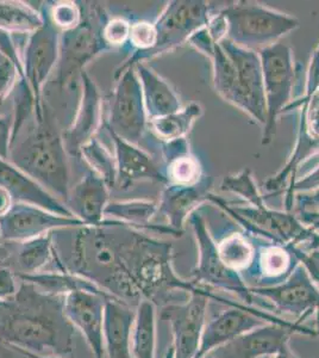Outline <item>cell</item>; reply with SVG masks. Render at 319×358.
<instances>
[{"label":"cell","mask_w":319,"mask_h":358,"mask_svg":"<svg viewBox=\"0 0 319 358\" xmlns=\"http://www.w3.org/2000/svg\"><path fill=\"white\" fill-rule=\"evenodd\" d=\"M317 324H318V330H319V310L317 312Z\"/></svg>","instance_id":"cell-50"},{"label":"cell","mask_w":319,"mask_h":358,"mask_svg":"<svg viewBox=\"0 0 319 358\" xmlns=\"http://www.w3.org/2000/svg\"><path fill=\"white\" fill-rule=\"evenodd\" d=\"M110 187L101 176L89 170L79 183L71 187L66 206L74 216L86 224L104 220V210L110 202Z\"/></svg>","instance_id":"cell-23"},{"label":"cell","mask_w":319,"mask_h":358,"mask_svg":"<svg viewBox=\"0 0 319 358\" xmlns=\"http://www.w3.org/2000/svg\"><path fill=\"white\" fill-rule=\"evenodd\" d=\"M133 67L141 82L148 121L181 110L178 94L155 69L146 62H138Z\"/></svg>","instance_id":"cell-25"},{"label":"cell","mask_w":319,"mask_h":358,"mask_svg":"<svg viewBox=\"0 0 319 358\" xmlns=\"http://www.w3.org/2000/svg\"><path fill=\"white\" fill-rule=\"evenodd\" d=\"M219 257L228 268L236 273H246L254 263L256 246L246 233L228 234L217 244Z\"/></svg>","instance_id":"cell-31"},{"label":"cell","mask_w":319,"mask_h":358,"mask_svg":"<svg viewBox=\"0 0 319 358\" xmlns=\"http://www.w3.org/2000/svg\"><path fill=\"white\" fill-rule=\"evenodd\" d=\"M263 92L266 102V122L262 127L261 145L268 146L276 135L279 117L293 102L295 67L290 45L278 42L260 49Z\"/></svg>","instance_id":"cell-7"},{"label":"cell","mask_w":319,"mask_h":358,"mask_svg":"<svg viewBox=\"0 0 319 358\" xmlns=\"http://www.w3.org/2000/svg\"><path fill=\"white\" fill-rule=\"evenodd\" d=\"M107 294L75 290L65 296V313L85 339L94 358H106L104 341V310Z\"/></svg>","instance_id":"cell-17"},{"label":"cell","mask_w":319,"mask_h":358,"mask_svg":"<svg viewBox=\"0 0 319 358\" xmlns=\"http://www.w3.org/2000/svg\"><path fill=\"white\" fill-rule=\"evenodd\" d=\"M50 236L54 258L47 271L82 277L133 308L143 301L140 280L156 238L107 217L97 224L59 228Z\"/></svg>","instance_id":"cell-1"},{"label":"cell","mask_w":319,"mask_h":358,"mask_svg":"<svg viewBox=\"0 0 319 358\" xmlns=\"http://www.w3.org/2000/svg\"><path fill=\"white\" fill-rule=\"evenodd\" d=\"M205 358H214V357H211V356H207V357Z\"/></svg>","instance_id":"cell-51"},{"label":"cell","mask_w":319,"mask_h":358,"mask_svg":"<svg viewBox=\"0 0 319 358\" xmlns=\"http://www.w3.org/2000/svg\"><path fill=\"white\" fill-rule=\"evenodd\" d=\"M226 23V40L259 52L278 43L300 27L297 17L280 13L256 1H232L219 8Z\"/></svg>","instance_id":"cell-4"},{"label":"cell","mask_w":319,"mask_h":358,"mask_svg":"<svg viewBox=\"0 0 319 358\" xmlns=\"http://www.w3.org/2000/svg\"><path fill=\"white\" fill-rule=\"evenodd\" d=\"M82 92L80 104L73 124L64 133L66 151L79 155V150L89 138L96 136L103 118V97L101 91L89 74L84 72L81 77Z\"/></svg>","instance_id":"cell-21"},{"label":"cell","mask_w":319,"mask_h":358,"mask_svg":"<svg viewBox=\"0 0 319 358\" xmlns=\"http://www.w3.org/2000/svg\"><path fill=\"white\" fill-rule=\"evenodd\" d=\"M1 265L16 276H28L47 271L53 263V243L50 233L30 241L0 244Z\"/></svg>","instance_id":"cell-22"},{"label":"cell","mask_w":319,"mask_h":358,"mask_svg":"<svg viewBox=\"0 0 319 358\" xmlns=\"http://www.w3.org/2000/svg\"><path fill=\"white\" fill-rule=\"evenodd\" d=\"M158 202L149 200L110 201L104 210V217L123 221L138 229L163 233L179 238L168 224H153L151 220L158 213Z\"/></svg>","instance_id":"cell-28"},{"label":"cell","mask_w":319,"mask_h":358,"mask_svg":"<svg viewBox=\"0 0 319 358\" xmlns=\"http://www.w3.org/2000/svg\"><path fill=\"white\" fill-rule=\"evenodd\" d=\"M22 350H23V349H22ZM25 352H27V354H28L29 356H30V357H31V358H60V357H55V356H38V355H34V354H31V352H28V351H25Z\"/></svg>","instance_id":"cell-49"},{"label":"cell","mask_w":319,"mask_h":358,"mask_svg":"<svg viewBox=\"0 0 319 358\" xmlns=\"http://www.w3.org/2000/svg\"><path fill=\"white\" fill-rule=\"evenodd\" d=\"M45 23L43 13L20 1H0V29L8 33L33 34Z\"/></svg>","instance_id":"cell-32"},{"label":"cell","mask_w":319,"mask_h":358,"mask_svg":"<svg viewBox=\"0 0 319 358\" xmlns=\"http://www.w3.org/2000/svg\"><path fill=\"white\" fill-rule=\"evenodd\" d=\"M161 153L168 183L191 185L205 176L199 159L191 151L187 138L161 141Z\"/></svg>","instance_id":"cell-26"},{"label":"cell","mask_w":319,"mask_h":358,"mask_svg":"<svg viewBox=\"0 0 319 358\" xmlns=\"http://www.w3.org/2000/svg\"><path fill=\"white\" fill-rule=\"evenodd\" d=\"M79 157L84 159L89 170L105 180L110 190L117 185V163L112 152L104 146L97 136L89 138L79 150Z\"/></svg>","instance_id":"cell-33"},{"label":"cell","mask_w":319,"mask_h":358,"mask_svg":"<svg viewBox=\"0 0 319 358\" xmlns=\"http://www.w3.org/2000/svg\"><path fill=\"white\" fill-rule=\"evenodd\" d=\"M187 222H190L193 229L199 252L198 264L193 270V277L191 281L209 289H221L236 294L244 305H253L254 296L251 295L249 287L246 285L241 273L228 268L221 259L217 243L211 236L202 212L199 209L194 210L188 216Z\"/></svg>","instance_id":"cell-8"},{"label":"cell","mask_w":319,"mask_h":358,"mask_svg":"<svg viewBox=\"0 0 319 358\" xmlns=\"http://www.w3.org/2000/svg\"><path fill=\"white\" fill-rule=\"evenodd\" d=\"M214 179L210 176H204L197 183L191 185L167 184L158 201V214L165 216L167 224L179 238L184 233V227L188 216L199 209L204 202L209 201Z\"/></svg>","instance_id":"cell-19"},{"label":"cell","mask_w":319,"mask_h":358,"mask_svg":"<svg viewBox=\"0 0 319 358\" xmlns=\"http://www.w3.org/2000/svg\"><path fill=\"white\" fill-rule=\"evenodd\" d=\"M0 53L4 54L6 57H10L20 69V72L24 78V69H23V64H22V57H20V50L17 45L16 41L13 40L11 34L5 31L3 29H0Z\"/></svg>","instance_id":"cell-41"},{"label":"cell","mask_w":319,"mask_h":358,"mask_svg":"<svg viewBox=\"0 0 319 358\" xmlns=\"http://www.w3.org/2000/svg\"><path fill=\"white\" fill-rule=\"evenodd\" d=\"M230 306L231 308L218 314L209 324H205L195 358H205L219 346L228 344L267 322L281 324L288 322L275 317L274 314L268 313V310H261L244 303L231 302Z\"/></svg>","instance_id":"cell-14"},{"label":"cell","mask_w":319,"mask_h":358,"mask_svg":"<svg viewBox=\"0 0 319 358\" xmlns=\"http://www.w3.org/2000/svg\"><path fill=\"white\" fill-rule=\"evenodd\" d=\"M219 189L222 192H231L239 195L246 201V203L255 206L266 201L265 195L260 192L259 187H256L251 169H244L236 175L225 176L219 184Z\"/></svg>","instance_id":"cell-34"},{"label":"cell","mask_w":319,"mask_h":358,"mask_svg":"<svg viewBox=\"0 0 319 358\" xmlns=\"http://www.w3.org/2000/svg\"><path fill=\"white\" fill-rule=\"evenodd\" d=\"M298 264L299 262L295 258L291 245L268 243L259 250L256 248L254 263L246 273L274 285L285 281Z\"/></svg>","instance_id":"cell-27"},{"label":"cell","mask_w":319,"mask_h":358,"mask_svg":"<svg viewBox=\"0 0 319 358\" xmlns=\"http://www.w3.org/2000/svg\"><path fill=\"white\" fill-rule=\"evenodd\" d=\"M219 43L230 57L236 69L237 102L235 108L248 115L260 126H265L266 102L259 53L235 45L226 38Z\"/></svg>","instance_id":"cell-15"},{"label":"cell","mask_w":319,"mask_h":358,"mask_svg":"<svg viewBox=\"0 0 319 358\" xmlns=\"http://www.w3.org/2000/svg\"><path fill=\"white\" fill-rule=\"evenodd\" d=\"M272 358H293L292 357V355L290 354V351H285V352H281V354L275 355Z\"/></svg>","instance_id":"cell-47"},{"label":"cell","mask_w":319,"mask_h":358,"mask_svg":"<svg viewBox=\"0 0 319 358\" xmlns=\"http://www.w3.org/2000/svg\"><path fill=\"white\" fill-rule=\"evenodd\" d=\"M135 310L117 299L106 300L104 310V341L106 358H133L131 331Z\"/></svg>","instance_id":"cell-24"},{"label":"cell","mask_w":319,"mask_h":358,"mask_svg":"<svg viewBox=\"0 0 319 358\" xmlns=\"http://www.w3.org/2000/svg\"><path fill=\"white\" fill-rule=\"evenodd\" d=\"M45 23L29 34L20 54L25 80L33 91L36 110L42 109V91L57 67L60 55V30L54 25L49 13L43 11Z\"/></svg>","instance_id":"cell-12"},{"label":"cell","mask_w":319,"mask_h":358,"mask_svg":"<svg viewBox=\"0 0 319 358\" xmlns=\"http://www.w3.org/2000/svg\"><path fill=\"white\" fill-rule=\"evenodd\" d=\"M49 16L59 30H71L80 23V5L72 1H61L53 5V8L49 11Z\"/></svg>","instance_id":"cell-36"},{"label":"cell","mask_w":319,"mask_h":358,"mask_svg":"<svg viewBox=\"0 0 319 358\" xmlns=\"http://www.w3.org/2000/svg\"><path fill=\"white\" fill-rule=\"evenodd\" d=\"M23 74L18 66L4 54L0 53V104L15 91Z\"/></svg>","instance_id":"cell-38"},{"label":"cell","mask_w":319,"mask_h":358,"mask_svg":"<svg viewBox=\"0 0 319 358\" xmlns=\"http://www.w3.org/2000/svg\"><path fill=\"white\" fill-rule=\"evenodd\" d=\"M0 265H1V257H0Z\"/></svg>","instance_id":"cell-52"},{"label":"cell","mask_w":319,"mask_h":358,"mask_svg":"<svg viewBox=\"0 0 319 358\" xmlns=\"http://www.w3.org/2000/svg\"><path fill=\"white\" fill-rule=\"evenodd\" d=\"M130 29L131 24L124 18H112L104 27L103 36L111 48L126 45L129 41Z\"/></svg>","instance_id":"cell-39"},{"label":"cell","mask_w":319,"mask_h":358,"mask_svg":"<svg viewBox=\"0 0 319 358\" xmlns=\"http://www.w3.org/2000/svg\"><path fill=\"white\" fill-rule=\"evenodd\" d=\"M13 116H0V159L8 160L13 134Z\"/></svg>","instance_id":"cell-42"},{"label":"cell","mask_w":319,"mask_h":358,"mask_svg":"<svg viewBox=\"0 0 319 358\" xmlns=\"http://www.w3.org/2000/svg\"><path fill=\"white\" fill-rule=\"evenodd\" d=\"M209 202L222 209L244 229L246 236L262 239L267 243L302 246L311 241L315 231L306 227L295 212H279L271 209L266 201L261 203L234 204L211 192Z\"/></svg>","instance_id":"cell-5"},{"label":"cell","mask_w":319,"mask_h":358,"mask_svg":"<svg viewBox=\"0 0 319 358\" xmlns=\"http://www.w3.org/2000/svg\"><path fill=\"white\" fill-rule=\"evenodd\" d=\"M295 214L306 227L319 233V210H300Z\"/></svg>","instance_id":"cell-44"},{"label":"cell","mask_w":319,"mask_h":358,"mask_svg":"<svg viewBox=\"0 0 319 358\" xmlns=\"http://www.w3.org/2000/svg\"><path fill=\"white\" fill-rule=\"evenodd\" d=\"M0 244H1V241H0Z\"/></svg>","instance_id":"cell-53"},{"label":"cell","mask_w":319,"mask_h":358,"mask_svg":"<svg viewBox=\"0 0 319 358\" xmlns=\"http://www.w3.org/2000/svg\"><path fill=\"white\" fill-rule=\"evenodd\" d=\"M86 224L77 217L61 216L31 204L13 203L0 217L1 243H20L45 236L59 228L77 227Z\"/></svg>","instance_id":"cell-16"},{"label":"cell","mask_w":319,"mask_h":358,"mask_svg":"<svg viewBox=\"0 0 319 358\" xmlns=\"http://www.w3.org/2000/svg\"><path fill=\"white\" fill-rule=\"evenodd\" d=\"M0 187L10 194L13 203L31 204L57 215L75 217L57 196L4 159H0Z\"/></svg>","instance_id":"cell-20"},{"label":"cell","mask_w":319,"mask_h":358,"mask_svg":"<svg viewBox=\"0 0 319 358\" xmlns=\"http://www.w3.org/2000/svg\"><path fill=\"white\" fill-rule=\"evenodd\" d=\"M267 358H272V357H267Z\"/></svg>","instance_id":"cell-55"},{"label":"cell","mask_w":319,"mask_h":358,"mask_svg":"<svg viewBox=\"0 0 319 358\" xmlns=\"http://www.w3.org/2000/svg\"><path fill=\"white\" fill-rule=\"evenodd\" d=\"M156 349V306L143 300L135 310L131 331L133 358H155Z\"/></svg>","instance_id":"cell-29"},{"label":"cell","mask_w":319,"mask_h":358,"mask_svg":"<svg viewBox=\"0 0 319 358\" xmlns=\"http://www.w3.org/2000/svg\"><path fill=\"white\" fill-rule=\"evenodd\" d=\"M20 281V280H18ZM79 331L65 313V296L20 281L0 303V341L38 356L72 358Z\"/></svg>","instance_id":"cell-2"},{"label":"cell","mask_w":319,"mask_h":358,"mask_svg":"<svg viewBox=\"0 0 319 358\" xmlns=\"http://www.w3.org/2000/svg\"><path fill=\"white\" fill-rule=\"evenodd\" d=\"M13 201L11 196L4 187H0V217L4 216L13 207Z\"/></svg>","instance_id":"cell-46"},{"label":"cell","mask_w":319,"mask_h":358,"mask_svg":"<svg viewBox=\"0 0 319 358\" xmlns=\"http://www.w3.org/2000/svg\"><path fill=\"white\" fill-rule=\"evenodd\" d=\"M300 210H319V190L295 195L293 212Z\"/></svg>","instance_id":"cell-43"},{"label":"cell","mask_w":319,"mask_h":358,"mask_svg":"<svg viewBox=\"0 0 319 358\" xmlns=\"http://www.w3.org/2000/svg\"><path fill=\"white\" fill-rule=\"evenodd\" d=\"M103 127L109 133L114 146V158L117 163L116 187L121 190H126L140 180H151L165 187L170 184L165 167L160 166V164L149 153L116 134L105 121H103Z\"/></svg>","instance_id":"cell-18"},{"label":"cell","mask_w":319,"mask_h":358,"mask_svg":"<svg viewBox=\"0 0 319 358\" xmlns=\"http://www.w3.org/2000/svg\"><path fill=\"white\" fill-rule=\"evenodd\" d=\"M214 296L211 289L199 287L190 293V299L184 303L162 307L161 317L170 322L173 334L174 358H195L205 326L207 306Z\"/></svg>","instance_id":"cell-11"},{"label":"cell","mask_w":319,"mask_h":358,"mask_svg":"<svg viewBox=\"0 0 319 358\" xmlns=\"http://www.w3.org/2000/svg\"><path fill=\"white\" fill-rule=\"evenodd\" d=\"M20 281L11 268L0 265V301H6L17 293Z\"/></svg>","instance_id":"cell-40"},{"label":"cell","mask_w":319,"mask_h":358,"mask_svg":"<svg viewBox=\"0 0 319 358\" xmlns=\"http://www.w3.org/2000/svg\"><path fill=\"white\" fill-rule=\"evenodd\" d=\"M1 302H3V301H0V303H1Z\"/></svg>","instance_id":"cell-54"},{"label":"cell","mask_w":319,"mask_h":358,"mask_svg":"<svg viewBox=\"0 0 319 358\" xmlns=\"http://www.w3.org/2000/svg\"><path fill=\"white\" fill-rule=\"evenodd\" d=\"M202 106L199 103L193 102L174 114L151 120L149 121V127L160 138V141L187 138L194 123L202 117Z\"/></svg>","instance_id":"cell-30"},{"label":"cell","mask_w":319,"mask_h":358,"mask_svg":"<svg viewBox=\"0 0 319 358\" xmlns=\"http://www.w3.org/2000/svg\"><path fill=\"white\" fill-rule=\"evenodd\" d=\"M319 190V164L306 175L300 176L293 183L286 187L285 196V210L293 212L295 209V197L298 194L312 192Z\"/></svg>","instance_id":"cell-37"},{"label":"cell","mask_w":319,"mask_h":358,"mask_svg":"<svg viewBox=\"0 0 319 358\" xmlns=\"http://www.w3.org/2000/svg\"><path fill=\"white\" fill-rule=\"evenodd\" d=\"M214 8L216 6L211 3L202 0H175L168 3L154 22L158 33L155 47L147 53L133 54L126 64L118 67L114 79L117 80L126 69L138 62L151 60L188 42L192 35L209 24Z\"/></svg>","instance_id":"cell-6"},{"label":"cell","mask_w":319,"mask_h":358,"mask_svg":"<svg viewBox=\"0 0 319 358\" xmlns=\"http://www.w3.org/2000/svg\"><path fill=\"white\" fill-rule=\"evenodd\" d=\"M0 358H31L24 350L0 341Z\"/></svg>","instance_id":"cell-45"},{"label":"cell","mask_w":319,"mask_h":358,"mask_svg":"<svg viewBox=\"0 0 319 358\" xmlns=\"http://www.w3.org/2000/svg\"><path fill=\"white\" fill-rule=\"evenodd\" d=\"M304 319L297 322H267L258 329L239 336L228 344L219 346L210 355L214 358H267L288 350V343L295 334L315 336L317 331L303 325Z\"/></svg>","instance_id":"cell-10"},{"label":"cell","mask_w":319,"mask_h":358,"mask_svg":"<svg viewBox=\"0 0 319 358\" xmlns=\"http://www.w3.org/2000/svg\"><path fill=\"white\" fill-rule=\"evenodd\" d=\"M29 117L13 131L8 162L67 203L69 197V166L64 133L48 106Z\"/></svg>","instance_id":"cell-3"},{"label":"cell","mask_w":319,"mask_h":358,"mask_svg":"<svg viewBox=\"0 0 319 358\" xmlns=\"http://www.w3.org/2000/svg\"><path fill=\"white\" fill-rule=\"evenodd\" d=\"M158 33L155 24L149 21H138L131 24L129 43L133 49V54L150 52L156 45Z\"/></svg>","instance_id":"cell-35"},{"label":"cell","mask_w":319,"mask_h":358,"mask_svg":"<svg viewBox=\"0 0 319 358\" xmlns=\"http://www.w3.org/2000/svg\"><path fill=\"white\" fill-rule=\"evenodd\" d=\"M104 121L116 134L133 145L138 146L143 138L149 121L141 82L135 67L126 69L118 78L111 96L109 117Z\"/></svg>","instance_id":"cell-9"},{"label":"cell","mask_w":319,"mask_h":358,"mask_svg":"<svg viewBox=\"0 0 319 358\" xmlns=\"http://www.w3.org/2000/svg\"><path fill=\"white\" fill-rule=\"evenodd\" d=\"M165 358H174L173 345H170V348L167 349L166 355H165Z\"/></svg>","instance_id":"cell-48"},{"label":"cell","mask_w":319,"mask_h":358,"mask_svg":"<svg viewBox=\"0 0 319 358\" xmlns=\"http://www.w3.org/2000/svg\"><path fill=\"white\" fill-rule=\"evenodd\" d=\"M249 290L255 300L262 299L275 310L299 319H306L319 310V287L302 264L278 285L249 287Z\"/></svg>","instance_id":"cell-13"}]
</instances>
